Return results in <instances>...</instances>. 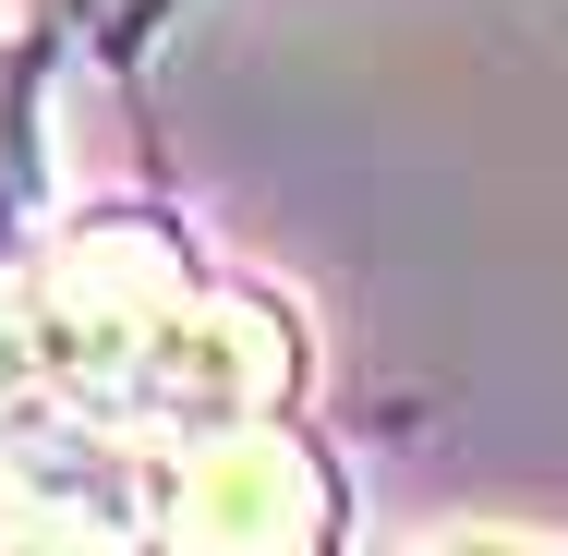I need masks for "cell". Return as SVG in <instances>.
Instances as JSON below:
<instances>
[{
  "label": "cell",
  "instance_id": "6da1fadb",
  "mask_svg": "<svg viewBox=\"0 0 568 556\" xmlns=\"http://www.w3.org/2000/svg\"><path fill=\"white\" fill-rule=\"evenodd\" d=\"M158 545H219V556L327 545V472L266 412L254 424H206V436H182L170 484H158Z\"/></svg>",
  "mask_w": 568,
  "mask_h": 556
}]
</instances>
